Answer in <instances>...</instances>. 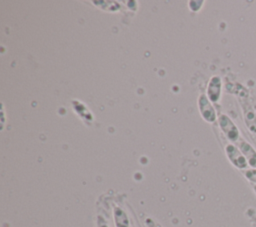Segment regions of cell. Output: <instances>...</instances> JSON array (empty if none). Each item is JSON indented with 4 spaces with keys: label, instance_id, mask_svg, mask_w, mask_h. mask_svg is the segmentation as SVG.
<instances>
[{
    "label": "cell",
    "instance_id": "obj_8",
    "mask_svg": "<svg viewBox=\"0 0 256 227\" xmlns=\"http://www.w3.org/2000/svg\"><path fill=\"white\" fill-rule=\"evenodd\" d=\"M244 175H245V177H246L249 181H251V182H253V183H256V169H255V168L246 170V171L244 172Z\"/></svg>",
    "mask_w": 256,
    "mask_h": 227
},
{
    "label": "cell",
    "instance_id": "obj_9",
    "mask_svg": "<svg viewBox=\"0 0 256 227\" xmlns=\"http://www.w3.org/2000/svg\"><path fill=\"white\" fill-rule=\"evenodd\" d=\"M98 227H107V225L104 224V223H103V224H100V223H99V224H98Z\"/></svg>",
    "mask_w": 256,
    "mask_h": 227
},
{
    "label": "cell",
    "instance_id": "obj_2",
    "mask_svg": "<svg viewBox=\"0 0 256 227\" xmlns=\"http://www.w3.org/2000/svg\"><path fill=\"white\" fill-rule=\"evenodd\" d=\"M219 123L220 126L223 130V132L225 133V135L227 136V138L233 142H237L239 141V131L238 128L236 127V125L231 121V119L229 117H227L226 115H221V117L219 118Z\"/></svg>",
    "mask_w": 256,
    "mask_h": 227
},
{
    "label": "cell",
    "instance_id": "obj_4",
    "mask_svg": "<svg viewBox=\"0 0 256 227\" xmlns=\"http://www.w3.org/2000/svg\"><path fill=\"white\" fill-rule=\"evenodd\" d=\"M239 149L244 155V157L247 160L248 165H250L252 168L256 169V151L255 149L245 140H239Z\"/></svg>",
    "mask_w": 256,
    "mask_h": 227
},
{
    "label": "cell",
    "instance_id": "obj_3",
    "mask_svg": "<svg viewBox=\"0 0 256 227\" xmlns=\"http://www.w3.org/2000/svg\"><path fill=\"white\" fill-rule=\"evenodd\" d=\"M243 115L245 119V123L250 130V132L256 134V111L253 109L251 103L249 101H241Z\"/></svg>",
    "mask_w": 256,
    "mask_h": 227
},
{
    "label": "cell",
    "instance_id": "obj_6",
    "mask_svg": "<svg viewBox=\"0 0 256 227\" xmlns=\"http://www.w3.org/2000/svg\"><path fill=\"white\" fill-rule=\"evenodd\" d=\"M200 107H201V112L207 121L213 122L216 119V115H215V111H214L213 107L210 105V103L204 96L201 97V106Z\"/></svg>",
    "mask_w": 256,
    "mask_h": 227
},
{
    "label": "cell",
    "instance_id": "obj_1",
    "mask_svg": "<svg viewBox=\"0 0 256 227\" xmlns=\"http://www.w3.org/2000/svg\"><path fill=\"white\" fill-rule=\"evenodd\" d=\"M225 150L227 157L235 167L239 169H245L248 166L246 158L244 157L240 149H238L236 146H234L233 144H228Z\"/></svg>",
    "mask_w": 256,
    "mask_h": 227
},
{
    "label": "cell",
    "instance_id": "obj_10",
    "mask_svg": "<svg viewBox=\"0 0 256 227\" xmlns=\"http://www.w3.org/2000/svg\"><path fill=\"white\" fill-rule=\"evenodd\" d=\"M253 189H254V191H255V193H256V185L253 186Z\"/></svg>",
    "mask_w": 256,
    "mask_h": 227
},
{
    "label": "cell",
    "instance_id": "obj_7",
    "mask_svg": "<svg viewBox=\"0 0 256 227\" xmlns=\"http://www.w3.org/2000/svg\"><path fill=\"white\" fill-rule=\"evenodd\" d=\"M114 218L116 227H129V220L126 214L119 208H116L114 211Z\"/></svg>",
    "mask_w": 256,
    "mask_h": 227
},
{
    "label": "cell",
    "instance_id": "obj_5",
    "mask_svg": "<svg viewBox=\"0 0 256 227\" xmlns=\"http://www.w3.org/2000/svg\"><path fill=\"white\" fill-rule=\"evenodd\" d=\"M220 93H221V80L218 76H214L209 83L208 96L211 101L216 102L220 97Z\"/></svg>",
    "mask_w": 256,
    "mask_h": 227
}]
</instances>
